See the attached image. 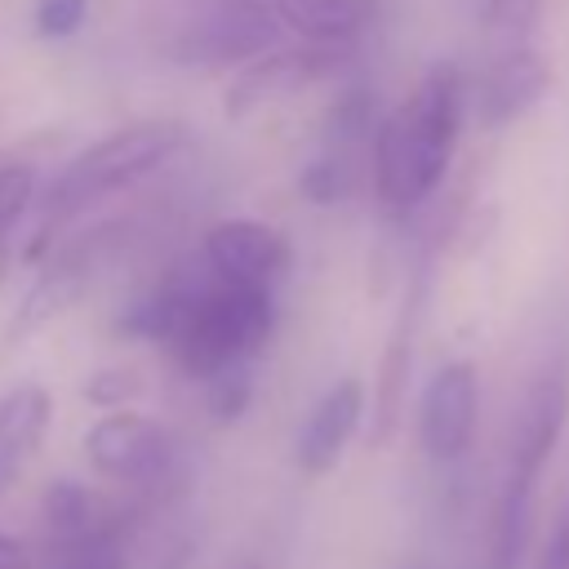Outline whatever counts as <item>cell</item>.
<instances>
[{
  "instance_id": "5b68a950",
  "label": "cell",
  "mask_w": 569,
  "mask_h": 569,
  "mask_svg": "<svg viewBox=\"0 0 569 569\" xmlns=\"http://www.w3.org/2000/svg\"><path fill=\"white\" fill-rule=\"evenodd\" d=\"M84 458L102 480L124 485L147 511L164 507L182 489V449L173 431L138 409L102 413L84 431Z\"/></svg>"
},
{
  "instance_id": "484cf974",
  "label": "cell",
  "mask_w": 569,
  "mask_h": 569,
  "mask_svg": "<svg viewBox=\"0 0 569 569\" xmlns=\"http://www.w3.org/2000/svg\"><path fill=\"white\" fill-rule=\"evenodd\" d=\"M405 569H422V565H405Z\"/></svg>"
},
{
  "instance_id": "d6986e66",
  "label": "cell",
  "mask_w": 569,
  "mask_h": 569,
  "mask_svg": "<svg viewBox=\"0 0 569 569\" xmlns=\"http://www.w3.org/2000/svg\"><path fill=\"white\" fill-rule=\"evenodd\" d=\"M31 200H36V164L18 156H0V276L9 267V244Z\"/></svg>"
},
{
  "instance_id": "ba28073f",
  "label": "cell",
  "mask_w": 569,
  "mask_h": 569,
  "mask_svg": "<svg viewBox=\"0 0 569 569\" xmlns=\"http://www.w3.org/2000/svg\"><path fill=\"white\" fill-rule=\"evenodd\" d=\"M373 107L378 102H373L369 84H347L338 93V102L329 107L325 129H320V147L298 169V191L311 204H338L351 196L356 173H360V156L373 147V133H378Z\"/></svg>"
},
{
  "instance_id": "2e32d148",
  "label": "cell",
  "mask_w": 569,
  "mask_h": 569,
  "mask_svg": "<svg viewBox=\"0 0 569 569\" xmlns=\"http://www.w3.org/2000/svg\"><path fill=\"white\" fill-rule=\"evenodd\" d=\"M53 422V396L40 382H18L0 396V498L22 480Z\"/></svg>"
},
{
  "instance_id": "7402d4cb",
  "label": "cell",
  "mask_w": 569,
  "mask_h": 569,
  "mask_svg": "<svg viewBox=\"0 0 569 569\" xmlns=\"http://www.w3.org/2000/svg\"><path fill=\"white\" fill-rule=\"evenodd\" d=\"M89 18V0H36V36L44 40H67L84 27Z\"/></svg>"
},
{
  "instance_id": "8fae6325",
  "label": "cell",
  "mask_w": 569,
  "mask_h": 569,
  "mask_svg": "<svg viewBox=\"0 0 569 569\" xmlns=\"http://www.w3.org/2000/svg\"><path fill=\"white\" fill-rule=\"evenodd\" d=\"M551 80H556L551 58L533 40L498 44L485 71L476 76V84L467 89V107L476 111L480 129H507L547 98Z\"/></svg>"
},
{
  "instance_id": "ffe728a7",
  "label": "cell",
  "mask_w": 569,
  "mask_h": 569,
  "mask_svg": "<svg viewBox=\"0 0 569 569\" xmlns=\"http://www.w3.org/2000/svg\"><path fill=\"white\" fill-rule=\"evenodd\" d=\"M249 400H253V365H231L204 382V409L218 427L240 422Z\"/></svg>"
},
{
  "instance_id": "7c38bea8",
  "label": "cell",
  "mask_w": 569,
  "mask_h": 569,
  "mask_svg": "<svg viewBox=\"0 0 569 569\" xmlns=\"http://www.w3.org/2000/svg\"><path fill=\"white\" fill-rule=\"evenodd\" d=\"M289 258H293L289 236L258 218H222L200 240V262L222 284H244V289L271 293L280 284V276L289 271Z\"/></svg>"
},
{
  "instance_id": "8992f818",
  "label": "cell",
  "mask_w": 569,
  "mask_h": 569,
  "mask_svg": "<svg viewBox=\"0 0 569 569\" xmlns=\"http://www.w3.org/2000/svg\"><path fill=\"white\" fill-rule=\"evenodd\" d=\"M356 62H360V44H311V40L284 44V49H271L258 62L240 67L222 93V107L231 120H244L253 111L289 102V98H298L325 80L347 76Z\"/></svg>"
},
{
  "instance_id": "e0dca14e",
  "label": "cell",
  "mask_w": 569,
  "mask_h": 569,
  "mask_svg": "<svg viewBox=\"0 0 569 569\" xmlns=\"http://www.w3.org/2000/svg\"><path fill=\"white\" fill-rule=\"evenodd\" d=\"M276 18L284 31L311 44H360L369 22L378 18L373 0H276Z\"/></svg>"
},
{
  "instance_id": "7a4b0ae2",
  "label": "cell",
  "mask_w": 569,
  "mask_h": 569,
  "mask_svg": "<svg viewBox=\"0 0 569 569\" xmlns=\"http://www.w3.org/2000/svg\"><path fill=\"white\" fill-rule=\"evenodd\" d=\"M187 142H191V129L173 116L133 120V124H120V129L93 138L84 151H76L58 169L44 200L36 204L31 231H27V262H44L49 249L71 231L76 218H84L107 196L133 187L138 178L164 169Z\"/></svg>"
},
{
  "instance_id": "ac0fdd59",
  "label": "cell",
  "mask_w": 569,
  "mask_h": 569,
  "mask_svg": "<svg viewBox=\"0 0 569 569\" xmlns=\"http://www.w3.org/2000/svg\"><path fill=\"white\" fill-rule=\"evenodd\" d=\"M533 498H538L533 480L502 476L498 498H493V516H489V547H485L489 569H520L525 565L529 538H533Z\"/></svg>"
},
{
  "instance_id": "52a82bcc",
  "label": "cell",
  "mask_w": 569,
  "mask_h": 569,
  "mask_svg": "<svg viewBox=\"0 0 569 569\" xmlns=\"http://www.w3.org/2000/svg\"><path fill=\"white\" fill-rule=\"evenodd\" d=\"M280 31L276 0H213L169 40V58L178 67H249L271 53Z\"/></svg>"
},
{
  "instance_id": "277c9868",
  "label": "cell",
  "mask_w": 569,
  "mask_h": 569,
  "mask_svg": "<svg viewBox=\"0 0 569 569\" xmlns=\"http://www.w3.org/2000/svg\"><path fill=\"white\" fill-rule=\"evenodd\" d=\"M133 236H138V222L133 218H102V222H93V227H84V231H76V236H62L53 249H49V258H44V267H40V276H36V284L22 293V302L13 307V320H9V329H4V342L13 347V342H27L31 333H40L44 325H53L58 316H67L129 249H133Z\"/></svg>"
},
{
  "instance_id": "603a6c76",
  "label": "cell",
  "mask_w": 569,
  "mask_h": 569,
  "mask_svg": "<svg viewBox=\"0 0 569 569\" xmlns=\"http://www.w3.org/2000/svg\"><path fill=\"white\" fill-rule=\"evenodd\" d=\"M533 569H569V502L560 507L551 533L542 538V551H538Z\"/></svg>"
},
{
  "instance_id": "44dd1931",
  "label": "cell",
  "mask_w": 569,
  "mask_h": 569,
  "mask_svg": "<svg viewBox=\"0 0 569 569\" xmlns=\"http://www.w3.org/2000/svg\"><path fill=\"white\" fill-rule=\"evenodd\" d=\"M80 391H84V400H89V405H98V409L116 413V409H129V400H138V396H142V373H138V369H129V365H107V369L89 373Z\"/></svg>"
},
{
  "instance_id": "d4e9b609",
  "label": "cell",
  "mask_w": 569,
  "mask_h": 569,
  "mask_svg": "<svg viewBox=\"0 0 569 569\" xmlns=\"http://www.w3.org/2000/svg\"><path fill=\"white\" fill-rule=\"evenodd\" d=\"M240 569H258V565H240Z\"/></svg>"
},
{
  "instance_id": "5bb4252c",
  "label": "cell",
  "mask_w": 569,
  "mask_h": 569,
  "mask_svg": "<svg viewBox=\"0 0 569 569\" xmlns=\"http://www.w3.org/2000/svg\"><path fill=\"white\" fill-rule=\"evenodd\" d=\"M365 409H369V396H365V382L360 378H338L316 405L311 413L302 418L298 427V440H293V462L302 476H329L347 445L356 440L360 422H365Z\"/></svg>"
},
{
  "instance_id": "4fadbf2b",
  "label": "cell",
  "mask_w": 569,
  "mask_h": 569,
  "mask_svg": "<svg viewBox=\"0 0 569 569\" xmlns=\"http://www.w3.org/2000/svg\"><path fill=\"white\" fill-rule=\"evenodd\" d=\"M427 293H431V271H427V262H418L413 276H409V289L400 298L396 325L387 333L378 382H373V422H369V445L373 449L391 445V436L400 431V418H405V405H409V378H413V351H418Z\"/></svg>"
},
{
  "instance_id": "9a60e30c",
  "label": "cell",
  "mask_w": 569,
  "mask_h": 569,
  "mask_svg": "<svg viewBox=\"0 0 569 569\" xmlns=\"http://www.w3.org/2000/svg\"><path fill=\"white\" fill-rule=\"evenodd\" d=\"M204 280H209L204 262H200V267H196V262L169 267L156 284H147V289L120 311L116 333L138 338V342H164V347H169V338L178 333V325H182V316H187V307L196 302V293H200Z\"/></svg>"
},
{
  "instance_id": "6da1fadb",
  "label": "cell",
  "mask_w": 569,
  "mask_h": 569,
  "mask_svg": "<svg viewBox=\"0 0 569 569\" xmlns=\"http://www.w3.org/2000/svg\"><path fill=\"white\" fill-rule=\"evenodd\" d=\"M467 120V80L453 62H431L413 93L378 124L369 160L373 191L391 213H413L445 182Z\"/></svg>"
},
{
  "instance_id": "3957f363",
  "label": "cell",
  "mask_w": 569,
  "mask_h": 569,
  "mask_svg": "<svg viewBox=\"0 0 569 569\" xmlns=\"http://www.w3.org/2000/svg\"><path fill=\"white\" fill-rule=\"evenodd\" d=\"M271 329H276V298L267 289L222 284L209 276L196 302L187 307L178 333L169 338V351L187 378L209 382L231 365H253Z\"/></svg>"
},
{
  "instance_id": "cb8c5ba5",
  "label": "cell",
  "mask_w": 569,
  "mask_h": 569,
  "mask_svg": "<svg viewBox=\"0 0 569 569\" xmlns=\"http://www.w3.org/2000/svg\"><path fill=\"white\" fill-rule=\"evenodd\" d=\"M0 569H31L27 547L18 538H9V533H0Z\"/></svg>"
},
{
  "instance_id": "30bf717a",
  "label": "cell",
  "mask_w": 569,
  "mask_h": 569,
  "mask_svg": "<svg viewBox=\"0 0 569 569\" xmlns=\"http://www.w3.org/2000/svg\"><path fill=\"white\" fill-rule=\"evenodd\" d=\"M480 418V369L471 360H445L418 400V440L422 453L440 467L467 458Z\"/></svg>"
},
{
  "instance_id": "9c48e42d",
  "label": "cell",
  "mask_w": 569,
  "mask_h": 569,
  "mask_svg": "<svg viewBox=\"0 0 569 569\" xmlns=\"http://www.w3.org/2000/svg\"><path fill=\"white\" fill-rule=\"evenodd\" d=\"M565 422H569V356H556L529 378V387H525V396L511 413L507 476H520V480L538 485L556 445H560Z\"/></svg>"
}]
</instances>
